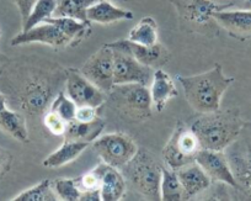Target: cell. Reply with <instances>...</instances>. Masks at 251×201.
I'll return each mask as SVG.
<instances>
[{
    "label": "cell",
    "instance_id": "6da1fadb",
    "mask_svg": "<svg viewBox=\"0 0 251 201\" xmlns=\"http://www.w3.org/2000/svg\"><path fill=\"white\" fill-rule=\"evenodd\" d=\"M235 79L226 77L221 64L196 76H177L185 98L195 111L200 114L213 113L221 109V100L226 89Z\"/></svg>",
    "mask_w": 251,
    "mask_h": 201
},
{
    "label": "cell",
    "instance_id": "7a4b0ae2",
    "mask_svg": "<svg viewBox=\"0 0 251 201\" xmlns=\"http://www.w3.org/2000/svg\"><path fill=\"white\" fill-rule=\"evenodd\" d=\"M244 121L236 109L201 114L190 128L199 139L201 148L224 151L234 144L244 128Z\"/></svg>",
    "mask_w": 251,
    "mask_h": 201
},
{
    "label": "cell",
    "instance_id": "3957f363",
    "mask_svg": "<svg viewBox=\"0 0 251 201\" xmlns=\"http://www.w3.org/2000/svg\"><path fill=\"white\" fill-rule=\"evenodd\" d=\"M161 166L147 149L138 148L133 158L121 171L126 181L149 200H161Z\"/></svg>",
    "mask_w": 251,
    "mask_h": 201
},
{
    "label": "cell",
    "instance_id": "277c9868",
    "mask_svg": "<svg viewBox=\"0 0 251 201\" xmlns=\"http://www.w3.org/2000/svg\"><path fill=\"white\" fill-rule=\"evenodd\" d=\"M108 103L120 115L133 121L146 120L151 115V89L139 83L116 84L108 91Z\"/></svg>",
    "mask_w": 251,
    "mask_h": 201
},
{
    "label": "cell",
    "instance_id": "5b68a950",
    "mask_svg": "<svg viewBox=\"0 0 251 201\" xmlns=\"http://www.w3.org/2000/svg\"><path fill=\"white\" fill-rule=\"evenodd\" d=\"M201 151V144L190 127L178 122L171 133L170 139L164 146L161 156L169 168L177 171L181 167L196 162L197 153Z\"/></svg>",
    "mask_w": 251,
    "mask_h": 201
},
{
    "label": "cell",
    "instance_id": "8992f818",
    "mask_svg": "<svg viewBox=\"0 0 251 201\" xmlns=\"http://www.w3.org/2000/svg\"><path fill=\"white\" fill-rule=\"evenodd\" d=\"M91 146L103 163L117 169H122L138 151L133 139L120 132L99 136Z\"/></svg>",
    "mask_w": 251,
    "mask_h": 201
},
{
    "label": "cell",
    "instance_id": "52a82bcc",
    "mask_svg": "<svg viewBox=\"0 0 251 201\" xmlns=\"http://www.w3.org/2000/svg\"><path fill=\"white\" fill-rule=\"evenodd\" d=\"M113 51L106 43L89 57L79 71L99 89L108 93L115 86L113 82Z\"/></svg>",
    "mask_w": 251,
    "mask_h": 201
},
{
    "label": "cell",
    "instance_id": "ba28073f",
    "mask_svg": "<svg viewBox=\"0 0 251 201\" xmlns=\"http://www.w3.org/2000/svg\"><path fill=\"white\" fill-rule=\"evenodd\" d=\"M113 82L116 84L139 83L149 86L153 82L155 69L142 64L128 53L113 50Z\"/></svg>",
    "mask_w": 251,
    "mask_h": 201
},
{
    "label": "cell",
    "instance_id": "9c48e42d",
    "mask_svg": "<svg viewBox=\"0 0 251 201\" xmlns=\"http://www.w3.org/2000/svg\"><path fill=\"white\" fill-rule=\"evenodd\" d=\"M66 90L67 95L75 103L76 106L100 109L107 101V93L94 86L80 73L79 69L75 68H69L67 71Z\"/></svg>",
    "mask_w": 251,
    "mask_h": 201
},
{
    "label": "cell",
    "instance_id": "30bf717a",
    "mask_svg": "<svg viewBox=\"0 0 251 201\" xmlns=\"http://www.w3.org/2000/svg\"><path fill=\"white\" fill-rule=\"evenodd\" d=\"M45 43L53 48H64L73 46L72 40L58 26L52 23H41L27 31H21L11 40V46L27 45V43Z\"/></svg>",
    "mask_w": 251,
    "mask_h": 201
},
{
    "label": "cell",
    "instance_id": "8fae6325",
    "mask_svg": "<svg viewBox=\"0 0 251 201\" xmlns=\"http://www.w3.org/2000/svg\"><path fill=\"white\" fill-rule=\"evenodd\" d=\"M196 162L203 168L212 181H219L234 189H238V181L223 151L201 148V151L197 153Z\"/></svg>",
    "mask_w": 251,
    "mask_h": 201
},
{
    "label": "cell",
    "instance_id": "7c38bea8",
    "mask_svg": "<svg viewBox=\"0 0 251 201\" xmlns=\"http://www.w3.org/2000/svg\"><path fill=\"white\" fill-rule=\"evenodd\" d=\"M107 45L113 50L128 53L132 57L136 58L138 62H141L142 64L148 65L151 68H155V67L159 68L163 64H165L169 59L168 51L159 43L154 46H143L127 38V40H118L115 42H110Z\"/></svg>",
    "mask_w": 251,
    "mask_h": 201
},
{
    "label": "cell",
    "instance_id": "4fadbf2b",
    "mask_svg": "<svg viewBox=\"0 0 251 201\" xmlns=\"http://www.w3.org/2000/svg\"><path fill=\"white\" fill-rule=\"evenodd\" d=\"M219 26L224 29L231 37L238 40L251 38V9L243 10H219L212 16Z\"/></svg>",
    "mask_w": 251,
    "mask_h": 201
},
{
    "label": "cell",
    "instance_id": "5bb4252c",
    "mask_svg": "<svg viewBox=\"0 0 251 201\" xmlns=\"http://www.w3.org/2000/svg\"><path fill=\"white\" fill-rule=\"evenodd\" d=\"M176 173L182 185L185 200H190L200 195L204 190H207L212 184V179L207 175L206 172L197 162H192V163L181 167L176 171Z\"/></svg>",
    "mask_w": 251,
    "mask_h": 201
},
{
    "label": "cell",
    "instance_id": "9a60e30c",
    "mask_svg": "<svg viewBox=\"0 0 251 201\" xmlns=\"http://www.w3.org/2000/svg\"><path fill=\"white\" fill-rule=\"evenodd\" d=\"M101 173L100 194L102 201H118L125 196L126 178L120 169L113 168L106 163L99 164Z\"/></svg>",
    "mask_w": 251,
    "mask_h": 201
},
{
    "label": "cell",
    "instance_id": "2e32d148",
    "mask_svg": "<svg viewBox=\"0 0 251 201\" xmlns=\"http://www.w3.org/2000/svg\"><path fill=\"white\" fill-rule=\"evenodd\" d=\"M151 103L159 113L165 109V105L170 99L178 95V90L174 83L173 78L163 69L158 68L154 72L153 82L151 84Z\"/></svg>",
    "mask_w": 251,
    "mask_h": 201
},
{
    "label": "cell",
    "instance_id": "e0dca14e",
    "mask_svg": "<svg viewBox=\"0 0 251 201\" xmlns=\"http://www.w3.org/2000/svg\"><path fill=\"white\" fill-rule=\"evenodd\" d=\"M0 128L23 144H27L30 141L25 118L21 114L10 110L6 106V99L1 93H0Z\"/></svg>",
    "mask_w": 251,
    "mask_h": 201
},
{
    "label": "cell",
    "instance_id": "ac0fdd59",
    "mask_svg": "<svg viewBox=\"0 0 251 201\" xmlns=\"http://www.w3.org/2000/svg\"><path fill=\"white\" fill-rule=\"evenodd\" d=\"M134 18L133 13L126 9L118 8L106 0H99L86 10V19L90 23L98 24H112L121 20H132Z\"/></svg>",
    "mask_w": 251,
    "mask_h": 201
},
{
    "label": "cell",
    "instance_id": "d6986e66",
    "mask_svg": "<svg viewBox=\"0 0 251 201\" xmlns=\"http://www.w3.org/2000/svg\"><path fill=\"white\" fill-rule=\"evenodd\" d=\"M226 158L238 181V189L251 195V148L246 149L245 153L233 148Z\"/></svg>",
    "mask_w": 251,
    "mask_h": 201
},
{
    "label": "cell",
    "instance_id": "ffe728a7",
    "mask_svg": "<svg viewBox=\"0 0 251 201\" xmlns=\"http://www.w3.org/2000/svg\"><path fill=\"white\" fill-rule=\"evenodd\" d=\"M103 127H105V121L101 117H96L90 122H81L74 118L67 123V130L63 137L64 140L93 144L100 136Z\"/></svg>",
    "mask_w": 251,
    "mask_h": 201
},
{
    "label": "cell",
    "instance_id": "44dd1931",
    "mask_svg": "<svg viewBox=\"0 0 251 201\" xmlns=\"http://www.w3.org/2000/svg\"><path fill=\"white\" fill-rule=\"evenodd\" d=\"M89 144H88V142L64 140L62 146L43 161V166L46 168H60V167L66 166V164L71 163L74 159L78 158L85 151Z\"/></svg>",
    "mask_w": 251,
    "mask_h": 201
},
{
    "label": "cell",
    "instance_id": "7402d4cb",
    "mask_svg": "<svg viewBox=\"0 0 251 201\" xmlns=\"http://www.w3.org/2000/svg\"><path fill=\"white\" fill-rule=\"evenodd\" d=\"M46 21L58 26L71 38L73 46L78 45L83 38L88 37L91 30L90 21H80L73 18H66V16H52Z\"/></svg>",
    "mask_w": 251,
    "mask_h": 201
},
{
    "label": "cell",
    "instance_id": "603a6c76",
    "mask_svg": "<svg viewBox=\"0 0 251 201\" xmlns=\"http://www.w3.org/2000/svg\"><path fill=\"white\" fill-rule=\"evenodd\" d=\"M228 8V5H218L212 0H190L186 5L185 15L192 23L206 24L213 16L216 11L223 10Z\"/></svg>",
    "mask_w": 251,
    "mask_h": 201
},
{
    "label": "cell",
    "instance_id": "cb8c5ba5",
    "mask_svg": "<svg viewBox=\"0 0 251 201\" xmlns=\"http://www.w3.org/2000/svg\"><path fill=\"white\" fill-rule=\"evenodd\" d=\"M160 198L163 201H182L185 200L182 185L177 173L169 167L161 168Z\"/></svg>",
    "mask_w": 251,
    "mask_h": 201
},
{
    "label": "cell",
    "instance_id": "d4e9b609",
    "mask_svg": "<svg viewBox=\"0 0 251 201\" xmlns=\"http://www.w3.org/2000/svg\"><path fill=\"white\" fill-rule=\"evenodd\" d=\"M128 40L143 46L158 43V25L151 16L143 18L128 33Z\"/></svg>",
    "mask_w": 251,
    "mask_h": 201
},
{
    "label": "cell",
    "instance_id": "484cf974",
    "mask_svg": "<svg viewBox=\"0 0 251 201\" xmlns=\"http://www.w3.org/2000/svg\"><path fill=\"white\" fill-rule=\"evenodd\" d=\"M99 0H58L53 16H66L80 21H88L86 10Z\"/></svg>",
    "mask_w": 251,
    "mask_h": 201
},
{
    "label": "cell",
    "instance_id": "4316f807",
    "mask_svg": "<svg viewBox=\"0 0 251 201\" xmlns=\"http://www.w3.org/2000/svg\"><path fill=\"white\" fill-rule=\"evenodd\" d=\"M57 4L58 0H37L28 18L23 24V31L30 30L38 24L45 23L47 19L52 18Z\"/></svg>",
    "mask_w": 251,
    "mask_h": 201
},
{
    "label": "cell",
    "instance_id": "83f0119b",
    "mask_svg": "<svg viewBox=\"0 0 251 201\" xmlns=\"http://www.w3.org/2000/svg\"><path fill=\"white\" fill-rule=\"evenodd\" d=\"M57 199L58 196L53 190L50 180L45 179L37 185L19 194L13 199V201H55Z\"/></svg>",
    "mask_w": 251,
    "mask_h": 201
},
{
    "label": "cell",
    "instance_id": "f1b7e54d",
    "mask_svg": "<svg viewBox=\"0 0 251 201\" xmlns=\"http://www.w3.org/2000/svg\"><path fill=\"white\" fill-rule=\"evenodd\" d=\"M55 195L64 201H79L81 190L79 188L78 178H58L50 181Z\"/></svg>",
    "mask_w": 251,
    "mask_h": 201
},
{
    "label": "cell",
    "instance_id": "f546056e",
    "mask_svg": "<svg viewBox=\"0 0 251 201\" xmlns=\"http://www.w3.org/2000/svg\"><path fill=\"white\" fill-rule=\"evenodd\" d=\"M76 108L78 106L75 105V103L67 94L60 91L57 95V98L53 100L50 110L55 113L57 115H59L63 120H66L67 122H69V121L75 118Z\"/></svg>",
    "mask_w": 251,
    "mask_h": 201
},
{
    "label": "cell",
    "instance_id": "4dcf8cb0",
    "mask_svg": "<svg viewBox=\"0 0 251 201\" xmlns=\"http://www.w3.org/2000/svg\"><path fill=\"white\" fill-rule=\"evenodd\" d=\"M46 93L42 86H31L25 95V108L30 111H40L45 108Z\"/></svg>",
    "mask_w": 251,
    "mask_h": 201
},
{
    "label": "cell",
    "instance_id": "1f68e13d",
    "mask_svg": "<svg viewBox=\"0 0 251 201\" xmlns=\"http://www.w3.org/2000/svg\"><path fill=\"white\" fill-rule=\"evenodd\" d=\"M79 188L81 193L83 191H91V190H100L101 184V173L99 166H96L93 171L88 172L83 176L78 178Z\"/></svg>",
    "mask_w": 251,
    "mask_h": 201
},
{
    "label": "cell",
    "instance_id": "d6a6232c",
    "mask_svg": "<svg viewBox=\"0 0 251 201\" xmlns=\"http://www.w3.org/2000/svg\"><path fill=\"white\" fill-rule=\"evenodd\" d=\"M43 123H45V126L52 135H54V136H64L67 130V123L68 122L66 120H63L59 115L50 110L45 115Z\"/></svg>",
    "mask_w": 251,
    "mask_h": 201
},
{
    "label": "cell",
    "instance_id": "836d02e7",
    "mask_svg": "<svg viewBox=\"0 0 251 201\" xmlns=\"http://www.w3.org/2000/svg\"><path fill=\"white\" fill-rule=\"evenodd\" d=\"M96 117H99L96 108H91V106H78L76 108L75 120L81 121V122H90Z\"/></svg>",
    "mask_w": 251,
    "mask_h": 201
},
{
    "label": "cell",
    "instance_id": "e575fe53",
    "mask_svg": "<svg viewBox=\"0 0 251 201\" xmlns=\"http://www.w3.org/2000/svg\"><path fill=\"white\" fill-rule=\"evenodd\" d=\"M36 1H37V0H14V3H15L16 8H18L19 13H20L21 15V21H23V24L25 23L26 19L28 18V15H30L31 10H32Z\"/></svg>",
    "mask_w": 251,
    "mask_h": 201
},
{
    "label": "cell",
    "instance_id": "d590c367",
    "mask_svg": "<svg viewBox=\"0 0 251 201\" xmlns=\"http://www.w3.org/2000/svg\"><path fill=\"white\" fill-rule=\"evenodd\" d=\"M13 163V156L9 151L0 147V178L5 173H8Z\"/></svg>",
    "mask_w": 251,
    "mask_h": 201
},
{
    "label": "cell",
    "instance_id": "8d00e7d4",
    "mask_svg": "<svg viewBox=\"0 0 251 201\" xmlns=\"http://www.w3.org/2000/svg\"><path fill=\"white\" fill-rule=\"evenodd\" d=\"M99 201L101 200L100 190H91V191H83L79 201Z\"/></svg>",
    "mask_w": 251,
    "mask_h": 201
},
{
    "label": "cell",
    "instance_id": "74e56055",
    "mask_svg": "<svg viewBox=\"0 0 251 201\" xmlns=\"http://www.w3.org/2000/svg\"><path fill=\"white\" fill-rule=\"evenodd\" d=\"M245 9H251V0H246V1H245Z\"/></svg>",
    "mask_w": 251,
    "mask_h": 201
},
{
    "label": "cell",
    "instance_id": "f35d334b",
    "mask_svg": "<svg viewBox=\"0 0 251 201\" xmlns=\"http://www.w3.org/2000/svg\"><path fill=\"white\" fill-rule=\"evenodd\" d=\"M111 1H116V3H125V1H128V0H111Z\"/></svg>",
    "mask_w": 251,
    "mask_h": 201
}]
</instances>
